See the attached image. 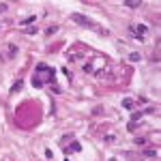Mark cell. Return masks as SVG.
I'll return each mask as SVG.
<instances>
[{"label": "cell", "mask_w": 161, "mask_h": 161, "mask_svg": "<svg viewBox=\"0 0 161 161\" xmlns=\"http://www.w3.org/2000/svg\"><path fill=\"white\" fill-rule=\"evenodd\" d=\"M45 82H50V84L56 82V69L45 65V62H39L37 71H34V77H32V86L34 88H43Z\"/></svg>", "instance_id": "6da1fadb"}, {"label": "cell", "mask_w": 161, "mask_h": 161, "mask_svg": "<svg viewBox=\"0 0 161 161\" xmlns=\"http://www.w3.org/2000/svg\"><path fill=\"white\" fill-rule=\"evenodd\" d=\"M129 30H131L133 37H138V41H144L146 39V26L144 24H133Z\"/></svg>", "instance_id": "7a4b0ae2"}, {"label": "cell", "mask_w": 161, "mask_h": 161, "mask_svg": "<svg viewBox=\"0 0 161 161\" xmlns=\"http://www.w3.org/2000/svg\"><path fill=\"white\" fill-rule=\"evenodd\" d=\"M71 22H79V26H86V28H95V24L88 20V17L79 15V13H71Z\"/></svg>", "instance_id": "3957f363"}, {"label": "cell", "mask_w": 161, "mask_h": 161, "mask_svg": "<svg viewBox=\"0 0 161 161\" xmlns=\"http://www.w3.org/2000/svg\"><path fill=\"white\" fill-rule=\"evenodd\" d=\"M142 2H140V0H138V2H136V0H125V7H129V9H138Z\"/></svg>", "instance_id": "277c9868"}, {"label": "cell", "mask_w": 161, "mask_h": 161, "mask_svg": "<svg viewBox=\"0 0 161 161\" xmlns=\"http://www.w3.org/2000/svg\"><path fill=\"white\" fill-rule=\"evenodd\" d=\"M129 60H131V62H140V60H142V56H140L138 52H133L131 56H129Z\"/></svg>", "instance_id": "5b68a950"}, {"label": "cell", "mask_w": 161, "mask_h": 161, "mask_svg": "<svg viewBox=\"0 0 161 161\" xmlns=\"http://www.w3.org/2000/svg\"><path fill=\"white\" fill-rule=\"evenodd\" d=\"M65 150H67V153H69V150H75V153H77V150H82V146H79L77 142H73V144H71L69 148H65Z\"/></svg>", "instance_id": "8992f818"}, {"label": "cell", "mask_w": 161, "mask_h": 161, "mask_svg": "<svg viewBox=\"0 0 161 161\" xmlns=\"http://www.w3.org/2000/svg\"><path fill=\"white\" fill-rule=\"evenodd\" d=\"M122 107H127V110H131V107H133V99H122Z\"/></svg>", "instance_id": "52a82bcc"}, {"label": "cell", "mask_w": 161, "mask_h": 161, "mask_svg": "<svg viewBox=\"0 0 161 161\" xmlns=\"http://www.w3.org/2000/svg\"><path fill=\"white\" fill-rule=\"evenodd\" d=\"M144 155H146V157H157V150H155V148H146Z\"/></svg>", "instance_id": "ba28073f"}, {"label": "cell", "mask_w": 161, "mask_h": 161, "mask_svg": "<svg viewBox=\"0 0 161 161\" xmlns=\"http://www.w3.org/2000/svg\"><path fill=\"white\" fill-rule=\"evenodd\" d=\"M37 32H39L37 26H30V28H26V34H37Z\"/></svg>", "instance_id": "9c48e42d"}, {"label": "cell", "mask_w": 161, "mask_h": 161, "mask_svg": "<svg viewBox=\"0 0 161 161\" xmlns=\"http://www.w3.org/2000/svg\"><path fill=\"white\" fill-rule=\"evenodd\" d=\"M133 144H138V146H144L146 144V138H136V142Z\"/></svg>", "instance_id": "30bf717a"}, {"label": "cell", "mask_w": 161, "mask_h": 161, "mask_svg": "<svg viewBox=\"0 0 161 161\" xmlns=\"http://www.w3.org/2000/svg\"><path fill=\"white\" fill-rule=\"evenodd\" d=\"M15 52H17L15 45H9V58H13V56H15Z\"/></svg>", "instance_id": "8fae6325"}, {"label": "cell", "mask_w": 161, "mask_h": 161, "mask_svg": "<svg viewBox=\"0 0 161 161\" xmlns=\"http://www.w3.org/2000/svg\"><path fill=\"white\" fill-rule=\"evenodd\" d=\"M34 22V15H30V17H26V20H22V26H26V24H32Z\"/></svg>", "instance_id": "7c38bea8"}, {"label": "cell", "mask_w": 161, "mask_h": 161, "mask_svg": "<svg viewBox=\"0 0 161 161\" xmlns=\"http://www.w3.org/2000/svg\"><path fill=\"white\" fill-rule=\"evenodd\" d=\"M138 118H142V112H136V114H133V116H131V122H136Z\"/></svg>", "instance_id": "4fadbf2b"}, {"label": "cell", "mask_w": 161, "mask_h": 161, "mask_svg": "<svg viewBox=\"0 0 161 161\" xmlns=\"http://www.w3.org/2000/svg\"><path fill=\"white\" fill-rule=\"evenodd\" d=\"M22 88V82H17V84H13V88H11V93H17Z\"/></svg>", "instance_id": "5bb4252c"}, {"label": "cell", "mask_w": 161, "mask_h": 161, "mask_svg": "<svg viewBox=\"0 0 161 161\" xmlns=\"http://www.w3.org/2000/svg\"><path fill=\"white\" fill-rule=\"evenodd\" d=\"M56 30H58V26H50V28H47L45 32H47V34H54V32H56Z\"/></svg>", "instance_id": "9a60e30c"}, {"label": "cell", "mask_w": 161, "mask_h": 161, "mask_svg": "<svg viewBox=\"0 0 161 161\" xmlns=\"http://www.w3.org/2000/svg\"><path fill=\"white\" fill-rule=\"evenodd\" d=\"M2 11H7V4H4V2H0V13H2Z\"/></svg>", "instance_id": "2e32d148"}]
</instances>
